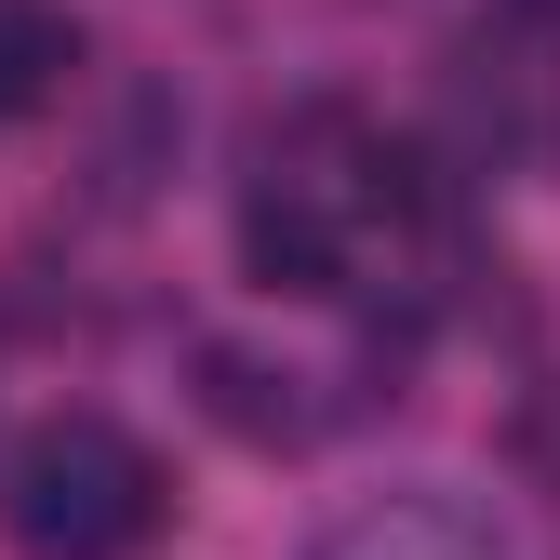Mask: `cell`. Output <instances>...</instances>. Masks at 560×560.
Instances as JSON below:
<instances>
[{
	"label": "cell",
	"mask_w": 560,
	"mask_h": 560,
	"mask_svg": "<svg viewBox=\"0 0 560 560\" xmlns=\"http://www.w3.org/2000/svg\"><path fill=\"white\" fill-rule=\"evenodd\" d=\"M307 560H508V521L467 480H400V494H361L347 521H320Z\"/></svg>",
	"instance_id": "2"
},
{
	"label": "cell",
	"mask_w": 560,
	"mask_h": 560,
	"mask_svg": "<svg viewBox=\"0 0 560 560\" xmlns=\"http://www.w3.org/2000/svg\"><path fill=\"white\" fill-rule=\"evenodd\" d=\"M241 280L254 294H347V241L307 187H254L241 200Z\"/></svg>",
	"instance_id": "3"
},
{
	"label": "cell",
	"mask_w": 560,
	"mask_h": 560,
	"mask_svg": "<svg viewBox=\"0 0 560 560\" xmlns=\"http://www.w3.org/2000/svg\"><path fill=\"white\" fill-rule=\"evenodd\" d=\"M0 508H14V560H133L161 534V467L107 413H54L14 454V494Z\"/></svg>",
	"instance_id": "1"
},
{
	"label": "cell",
	"mask_w": 560,
	"mask_h": 560,
	"mask_svg": "<svg viewBox=\"0 0 560 560\" xmlns=\"http://www.w3.org/2000/svg\"><path fill=\"white\" fill-rule=\"evenodd\" d=\"M81 81V14L67 0H0V120H40Z\"/></svg>",
	"instance_id": "4"
},
{
	"label": "cell",
	"mask_w": 560,
	"mask_h": 560,
	"mask_svg": "<svg viewBox=\"0 0 560 560\" xmlns=\"http://www.w3.org/2000/svg\"><path fill=\"white\" fill-rule=\"evenodd\" d=\"M200 413H214L228 441H254V454H280V441H307V400H294V374H267V361H241V347H200Z\"/></svg>",
	"instance_id": "5"
}]
</instances>
